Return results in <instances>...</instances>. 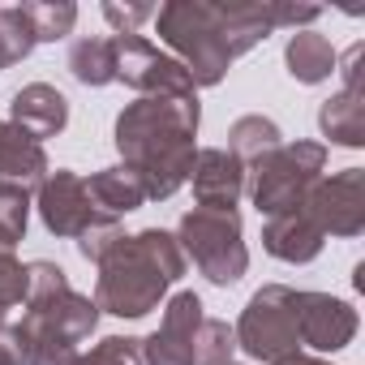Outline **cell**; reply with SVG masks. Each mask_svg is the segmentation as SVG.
Segmentation results:
<instances>
[{
  "label": "cell",
  "mask_w": 365,
  "mask_h": 365,
  "mask_svg": "<svg viewBox=\"0 0 365 365\" xmlns=\"http://www.w3.org/2000/svg\"><path fill=\"white\" fill-rule=\"evenodd\" d=\"M318 5H284V0H168L155 9V31L172 48V56L185 65L194 86H220L237 56L254 52L267 35L292 26L309 31L318 22Z\"/></svg>",
  "instance_id": "1"
},
{
  "label": "cell",
  "mask_w": 365,
  "mask_h": 365,
  "mask_svg": "<svg viewBox=\"0 0 365 365\" xmlns=\"http://www.w3.org/2000/svg\"><path fill=\"white\" fill-rule=\"evenodd\" d=\"M198 125H202L198 95L185 99L146 95L120 108L112 142L120 150V163L142 180L146 202H168L180 185H190V168L198 155Z\"/></svg>",
  "instance_id": "2"
},
{
  "label": "cell",
  "mask_w": 365,
  "mask_h": 365,
  "mask_svg": "<svg viewBox=\"0 0 365 365\" xmlns=\"http://www.w3.org/2000/svg\"><path fill=\"white\" fill-rule=\"evenodd\" d=\"M185 267L190 262L172 232H163V228L125 232L99 258L95 305H99V314H112V318H146L150 309H159L168 288L185 275Z\"/></svg>",
  "instance_id": "3"
},
{
  "label": "cell",
  "mask_w": 365,
  "mask_h": 365,
  "mask_svg": "<svg viewBox=\"0 0 365 365\" xmlns=\"http://www.w3.org/2000/svg\"><path fill=\"white\" fill-rule=\"evenodd\" d=\"M322 176H327V146L297 138V142H279L275 150H267L245 168V190L254 211L271 220L297 211Z\"/></svg>",
  "instance_id": "4"
},
{
  "label": "cell",
  "mask_w": 365,
  "mask_h": 365,
  "mask_svg": "<svg viewBox=\"0 0 365 365\" xmlns=\"http://www.w3.org/2000/svg\"><path fill=\"white\" fill-rule=\"evenodd\" d=\"M176 245L185 262L198 267V275L215 288H232L250 271V250H245V228L237 211H207L194 207L176 224Z\"/></svg>",
  "instance_id": "5"
},
{
  "label": "cell",
  "mask_w": 365,
  "mask_h": 365,
  "mask_svg": "<svg viewBox=\"0 0 365 365\" xmlns=\"http://www.w3.org/2000/svg\"><path fill=\"white\" fill-rule=\"evenodd\" d=\"M292 292H297V288H288V284H262V288L245 301V309H241L232 335H237V348H241L250 361L284 365V361H292V356L305 352V348H301V331H297Z\"/></svg>",
  "instance_id": "6"
},
{
  "label": "cell",
  "mask_w": 365,
  "mask_h": 365,
  "mask_svg": "<svg viewBox=\"0 0 365 365\" xmlns=\"http://www.w3.org/2000/svg\"><path fill=\"white\" fill-rule=\"evenodd\" d=\"M112 43H116V82L138 91L142 99L146 95H172V99L198 95L185 65H180L172 52L155 48L146 35H112Z\"/></svg>",
  "instance_id": "7"
},
{
  "label": "cell",
  "mask_w": 365,
  "mask_h": 365,
  "mask_svg": "<svg viewBox=\"0 0 365 365\" xmlns=\"http://www.w3.org/2000/svg\"><path fill=\"white\" fill-rule=\"evenodd\" d=\"M301 211L318 224L322 237H361L365 232V168H344L322 176L305 194Z\"/></svg>",
  "instance_id": "8"
},
{
  "label": "cell",
  "mask_w": 365,
  "mask_h": 365,
  "mask_svg": "<svg viewBox=\"0 0 365 365\" xmlns=\"http://www.w3.org/2000/svg\"><path fill=\"white\" fill-rule=\"evenodd\" d=\"M35 211L43 220V228L61 241H78L91 224L108 220L95 211L91 202V190H86V176L73 172V168H56L48 172V180L35 190Z\"/></svg>",
  "instance_id": "9"
},
{
  "label": "cell",
  "mask_w": 365,
  "mask_h": 365,
  "mask_svg": "<svg viewBox=\"0 0 365 365\" xmlns=\"http://www.w3.org/2000/svg\"><path fill=\"white\" fill-rule=\"evenodd\" d=\"M292 309H297V331H301V348L314 356H331L339 348H348L356 339V309L344 297L331 292H309L297 288L292 292Z\"/></svg>",
  "instance_id": "10"
},
{
  "label": "cell",
  "mask_w": 365,
  "mask_h": 365,
  "mask_svg": "<svg viewBox=\"0 0 365 365\" xmlns=\"http://www.w3.org/2000/svg\"><path fill=\"white\" fill-rule=\"evenodd\" d=\"M207 318L198 292H172L163 305L159 331L142 339V361L146 365H194V331Z\"/></svg>",
  "instance_id": "11"
},
{
  "label": "cell",
  "mask_w": 365,
  "mask_h": 365,
  "mask_svg": "<svg viewBox=\"0 0 365 365\" xmlns=\"http://www.w3.org/2000/svg\"><path fill=\"white\" fill-rule=\"evenodd\" d=\"M190 185H194V202L207 211H237L241 194H245V163L224 150V146H202L194 155L190 168Z\"/></svg>",
  "instance_id": "12"
},
{
  "label": "cell",
  "mask_w": 365,
  "mask_h": 365,
  "mask_svg": "<svg viewBox=\"0 0 365 365\" xmlns=\"http://www.w3.org/2000/svg\"><path fill=\"white\" fill-rule=\"evenodd\" d=\"M9 125L22 129V133H31L35 142L56 138L69 125V99L52 82H26L9 99Z\"/></svg>",
  "instance_id": "13"
},
{
  "label": "cell",
  "mask_w": 365,
  "mask_h": 365,
  "mask_svg": "<svg viewBox=\"0 0 365 365\" xmlns=\"http://www.w3.org/2000/svg\"><path fill=\"white\" fill-rule=\"evenodd\" d=\"M322 245H327V237L318 232V224H314L301 207L288 211V215H271V220L262 224V250H267L271 258L288 262V267L314 262V258L322 254Z\"/></svg>",
  "instance_id": "14"
},
{
  "label": "cell",
  "mask_w": 365,
  "mask_h": 365,
  "mask_svg": "<svg viewBox=\"0 0 365 365\" xmlns=\"http://www.w3.org/2000/svg\"><path fill=\"white\" fill-rule=\"evenodd\" d=\"M48 172H52V163H48L43 142H35L31 133L14 129L5 120V133H0V185H18V190L35 194L48 180Z\"/></svg>",
  "instance_id": "15"
},
{
  "label": "cell",
  "mask_w": 365,
  "mask_h": 365,
  "mask_svg": "<svg viewBox=\"0 0 365 365\" xmlns=\"http://www.w3.org/2000/svg\"><path fill=\"white\" fill-rule=\"evenodd\" d=\"M86 190H91V202L99 215L108 220H120V215H133L142 202H146V190L142 180L125 168V163H112V168H99L86 176Z\"/></svg>",
  "instance_id": "16"
},
{
  "label": "cell",
  "mask_w": 365,
  "mask_h": 365,
  "mask_svg": "<svg viewBox=\"0 0 365 365\" xmlns=\"http://www.w3.org/2000/svg\"><path fill=\"white\" fill-rule=\"evenodd\" d=\"M335 61L339 52L331 48L327 35L318 31H292L288 48H284V65H288V78H297L301 86H318L335 73Z\"/></svg>",
  "instance_id": "17"
},
{
  "label": "cell",
  "mask_w": 365,
  "mask_h": 365,
  "mask_svg": "<svg viewBox=\"0 0 365 365\" xmlns=\"http://www.w3.org/2000/svg\"><path fill=\"white\" fill-rule=\"evenodd\" d=\"M318 129L331 146L344 150H361L365 146V95H348L335 91L331 99H322L318 108Z\"/></svg>",
  "instance_id": "18"
},
{
  "label": "cell",
  "mask_w": 365,
  "mask_h": 365,
  "mask_svg": "<svg viewBox=\"0 0 365 365\" xmlns=\"http://www.w3.org/2000/svg\"><path fill=\"white\" fill-rule=\"evenodd\" d=\"M69 73L82 86H112L116 82V43L112 35H82L69 43Z\"/></svg>",
  "instance_id": "19"
},
{
  "label": "cell",
  "mask_w": 365,
  "mask_h": 365,
  "mask_svg": "<svg viewBox=\"0 0 365 365\" xmlns=\"http://www.w3.org/2000/svg\"><path fill=\"white\" fill-rule=\"evenodd\" d=\"M279 142H284V129H279L271 116L250 112V116H237V120H232V129H228V146H224V150H232V155L250 168L254 159H262V155L275 150Z\"/></svg>",
  "instance_id": "20"
},
{
  "label": "cell",
  "mask_w": 365,
  "mask_h": 365,
  "mask_svg": "<svg viewBox=\"0 0 365 365\" xmlns=\"http://www.w3.org/2000/svg\"><path fill=\"white\" fill-rule=\"evenodd\" d=\"M22 14L35 31V43H56V39L73 35V26H78L73 0H31V5H22Z\"/></svg>",
  "instance_id": "21"
},
{
  "label": "cell",
  "mask_w": 365,
  "mask_h": 365,
  "mask_svg": "<svg viewBox=\"0 0 365 365\" xmlns=\"http://www.w3.org/2000/svg\"><path fill=\"white\" fill-rule=\"evenodd\" d=\"M237 352V335L224 318H202L194 331V365H228Z\"/></svg>",
  "instance_id": "22"
},
{
  "label": "cell",
  "mask_w": 365,
  "mask_h": 365,
  "mask_svg": "<svg viewBox=\"0 0 365 365\" xmlns=\"http://www.w3.org/2000/svg\"><path fill=\"white\" fill-rule=\"evenodd\" d=\"M31 207H35V194L18 185H0V245L18 250V241L31 228Z\"/></svg>",
  "instance_id": "23"
},
{
  "label": "cell",
  "mask_w": 365,
  "mask_h": 365,
  "mask_svg": "<svg viewBox=\"0 0 365 365\" xmlns=\"http://www.w3.org/2000/svg\"><path fill=\"white\" fill-rule=\"evenodd\" d=\"M26 301V262L18 258V250L0 245V327L9 322V309H18Z\"/></svg>",
  "instance_id": "24"
},
{
  "label": "cell",
  "mask_w": 365,
  "mask_h": 365,
  "mask_svg": "<svg viewBox=\"0 0 365 365\" xmlns=\"http://www.w3.org/2000/svg\"><path fill=\"white\" fill-rule=\"evenodd\" d=\"M78 365H146L142 339L133 335H103L91 352H78Z\"/></svg>",
  "instance_id": "25"
},
{
  "label": "cell",
  "mask_w": 365,
  "mask_h": 365,
  "mask_svg": "<svg viewBox=\"0 0 365 365\" xmlns=\"http://www.w3.org/2000/svg\"><path fill=\"white\" fill-rule=\"evenodd\" d=\"M120 237H125L120 220H99V224H91V228H86L73 245H78V254H82L86 262H95V267H99V258H103V254H108Z\"/></svg>",
  "instance_id": "26"
},
{
  "label": "cell",
  "mask_w": 365,
  "mask_h": 365,
  "mask_svg": "<svg viewBox=\"0 0 365 365\" xmlns=\"http://www.w3.org/2000/svg\"><path fill=\"white\" fill-rule=\"evenodd\" d=\"M103 18H108L112 35H138V26L155 18V5H116V0H108Z\"/></svg>",
  "instance_id": "27"
},
{
  "label": "cell",
  "mask_w": 365,
  "mask_h": 365,
  "mask_svg": "<svg viewBox=\"0 0 365 365\" xmlns=\"http://www.w3.org/2000/svg\"><path fill=\"white\" fill-rule=\"evenodd\" d=\"M361 61H365V43H352L339 61H335V73L344 82L348 95H365V82H361Z\"/></svg>",
  "instance_id": "28"
},
{
  "label": "cell",
  "mask_w": 365,
  "mask_h": 365,
  "mask_svg": "<svg viewBox=\"0 0 365 365\" xmlns=\"http://www.w3.org/2000/svg\"><path fill=\"white\" fill-rule=\"evenodd\" d=\"M0 365H26V348H22V335L14 322L0 327Z\"/></svg>",
  "instance_id": "29"
},
{
  "label": "cell",
  "mask_w": 365,
  "mask_h": 365,
  "mask_svg": "<svg viewBox=\"0 0 365 365\" xmlns=\"http://www.w3.org/2000/svg\"><path fill=\"white\" fill-rule=\"evenodd\" d=\"M26 365H78V348L48 344V348H35V352L26 356Z\"/></svg>",
  "instance_id": "30"
},
{
  "label": "cell",
  "mask_w": 365,
  "mask_h": 365,
  "mask_svg": "<svg viewBox=\"0 0 365 365\" xmlns=\"http://www.w3.org/2000/svg\"><path fill=\"white\" fill-rule=\"evenodd\" d=\"M284 365H331V356H314V352H301V356H292V361H284Z\"/></svg>",
  "instance_id": "31"
},
{
  "label": "cell",
  "mask_w": 365,
  "mask_h": 365,
  "mask_svg": "<svg viewBox=\"0 0 365 365\" xmlns=\"http://www.w3.org/2000/svg\"><path fill=\"white\" fill-rule=\"evenodd\" d=\"M0 73H5V61H0Z\"/></svg>",
  "instance_id": "32"
},
{
  "label": "cell",
  "mask_w": 365,
  "mask_h": 365,
  "mask_svg": "<svg viewBox=\"0 0 365 365\" xmlns=\"http://www.w3.org/2000/svg\"><path fill=\"white\" fill-rule=\"evenodd\" d=\"M0 133H5V120H0Z\"/></svg>",
  "instance_id": "33"
},
{
  "label": "cell",
  "mask_w": 365,
  "mask_h": 365,
  "mask_svg": "<svg viewBox=\"0 0 365 365\" xmlns=\"http://www.w3.org/2000/svg\"><path fill=\"white\" fill-rule=\"evenodd\" d=\"M228 365H241V361H228Z\"/></svg>",
  "instance_id": "34"
}]
</instances>
